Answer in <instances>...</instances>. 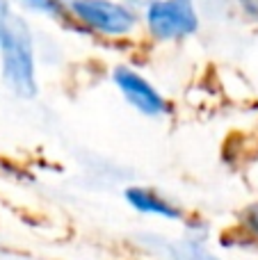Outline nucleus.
I'll use <instances>...</instances> for the list:
<instances>
[{
	"label": "nucleus",
	"instance_id": "nucleus-1",
	"mask_svg": "<svg viewBox=\"0 0 258 260\" xmlns=\"http://www.w3.org/2000/svg\"><path fill=\"white\" fill-rule=\"evenodd\" d=\"M0 78L16 99L39 96V48L30 23L16 12L0 23Z\"/></svg>",
	"mask_w": 258,
	"mask_h": 260
},
{
	"label": "nucleus",
	"instance_id": "nucleus-2",
	"mask_svg": "<svg viewBox=\"0 0 258 260\" xmlns=\"http://www.w3.org/2000/svg\"><path fill=\"white\" fill-rule=\"evenodd\" d=\"M69 21L105 41H126L142 27V12L126 0H69Z\"/></svg>",
	"mask_w": 258,
	"mask_h": 260
},
{
	"label": "nucleus",
	"instance_id": "nucleus-3",
	"mask_svg": "<svg viewBox=\"0 0 258 260\" xmlns=\"http://www.w3.org/2000/svg\"><path fill=\"white\" fill-rule=\"evenodd\" d=\"M142 30L155 44H176L201 30L197 0H151L142 9Z\"/></svg>",
	"mask_w": 258,
	"mask_h": 260
},
{
	"label": "nucleus",
	"instance_id": "nucleus-4",
	"mask_svg": "<svg viewBox=\"0 0 258 260\" xmlns=\"http://www.w3.org/2000/svg\"><path fill=\"white\" fill-rule=\"evenodd\" d=\"M112 85L121 94V99L146 119H160L172 112L169 99L140 71L131 64H119L110 73Z\"/></svg>",
	"mask_w": 258,
	"mask_h": 260
},
{
	"label": "nucleus",
	"instance_id": "nucleus-5",
	"mask_svg": "<svg viewBox=\"0 0 258 260\" xmlns=\"http://www.w3.org/2000/svg\"><path fill=\"white\" fill-rule=\"evenodd\" d=\"M137 244L149 256L160 260H222L206 242L201 224L187 226L181 238H165L158 233H140Z\"/></svg>",
	"mask_w": 258,
	"mask_h": 260
},
{
	"label": "nucleus",
	"instance_id": "nucleus-6",
	"mask_svg": "<svg viewBox=\"0 0 258 260\" xmlns=\"http://www.w3.org/2000/svg\"><path fill=\"white\" fill-rule=\"evenodd\" d=\"M123 201L131 210L144 217H155L165 221H185V208L169 199L167 194L158 192L149 185H128L123 189Z\"/></svg>",
	"mask_w": 258,
	"mask_h": 260
},
{
	"label": "nucleus",
	"instance_id": "nucleus-7",
	"mask_svg": "<svg viewBox=\"0 0 258 260\" xmlns=\"http://www.w3.org/2000/svg\"><path fill=\"white\" fill-rule=\"evenodd\" d=\"M18 9L48 21H69V0H12Z\"/></svg>",
	"mask_w": 258,
	"mask_h": 260
},
{
	"label": "nucleus",
	"instance_id": "nucleus-8",
	"mask_svg": "<svg viewBox=\"0 0 258 260\" xmlns=\"http://www.w3.org/2000/svg\"><path fill=\"white\" fill-rule=\"evenodd\" d=\"M240 226L254 242H258V201L249 203V206L240 212Z\"/></svg>",
	"mask_w": 258,
	"mask_h": 260
},
{
	"label": "nucleus",
	"instance_id": "nucleus-9",
	"mask_svg": "<svg viewBox=\"0 0 258 260\" xmlns=\"http://www.w3.org/2000/svg\"><path fill=\"white\" fill-rule=\"evenodd\" d=\"M236 5L242 9L245 16H249L251 21H258V0H236Z\"/></svg>",
	"mask_w": 258,
	"mask_h": 260
},
{
	"label": "nucleus",
	"instance_id": "nucleus-10",
	"mask_svg": "<svg viewBox=\"0 0 258 260\" xmlns=\"http://www.w3.org/2000/svg\"><path fill=\"white\" fill-rule=\"evenodd\" d=\"M12 0H0V23L5 21V18H9L14 14V9H12Z\"/></svg>",
	"mask_w": 258,
	"mask_h": 260
},
{
	"label": "nucleus",
	"instance_id": "nucleus-11",
	"mask_svg": "<svg viewBox=\"0 0 258 260\" xmlns=\"http://www.w3.org/2000/svg\"><path fill=\"white\" fill-rule=\"evenodd\" d=\"M126 3H131L133 7H137V9H140V12H142V9H144L146 5L151 3V0H126Z\"/></svg>",
	"mask_w": 258,
	"mask_h": 260
}]
</instances>
